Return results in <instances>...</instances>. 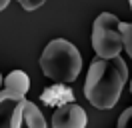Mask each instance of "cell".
Returning <instances> with one entry per match:
<instances>
[{
  "label": "cell",
  "mask_w": 132,
  "mask_h": 128,
  "mask_svg": "<svg viewBox=\"0 0 132 128\" xmlns=\"http://www.w3.org/2000/svg\"><path fill=\"white\" fill-rule=\"evenodd\" d=\"M126 78H128V68L120 56H114V58L96 56L88 68L84 96L94 108L108 110L118 102L124 84H126Z\"/></svg>",
  "instance_id": "obj_1"
},
{
  "label": "cell",
  "mask_w": 132,
  "mask_h": 128,
  "mask_svg": "<svg viewBox=\"0 0 132 128\" xmlns=\"http://www.w3.org/2000/svg\"><path fill=\"white\" fill-rule=\"evenodd\" d=\"M40 68L48 78L60 84H70L82 68V56L78 48L64 38L50 40L40 56Z\"/></svg>",
  "instance_id": "obj_2"
},
{
  "label": "cell",
  "mask_w": 132,
  "mask_h": 128,
  "mask_svg": "<svg viewBox=\"0 0 132 128\" xmlns=\"http://www.w3.org/2000/svg\"><path fill=\"white\" fill-rule=\"evenodd\" d=\"M92 48L98 58H114L124 50L120 20L112 12H100L92 24Z\"/></svg>",
  "instance_id": "obj_3"
},
{
  "label": "cell",
  "mask_w": 132,
  "mask_h": 128,
  "mask_svg": "<svg viewBox=\"0 0 132 128\" xmlns=\"http://www.w3.org/2000/svg\"><path fill=\"white\" fill-rule=\"evenodd\" d=\"M88 116L82 106L70 102L54 110L52 114V128H86Z\"/></svg>",
  "instance_id": "obj_4"
},
{
  "label": "cell",
  "mask_w": 132,
  "mask_h": 128,
  "mask_svg": "<svg viewBox=\"0 0 132 128\" xmlns=\"http://www.w3.org/2000/svg\"><path fill=\"white\" fill-rule=\"evenodd\" d=\"M24 96L12 94L8 90H0V128H14L18 112L24 106Z\"/></svg>",
  "instance_id": "obj_5"
},
{
  "label": "cell",
  "mask_w": 132,
  "mask_h": 128,
  "mask_svg": "<svg viewBox=\"0 0 132 128\" xmlns=\"http://www.w3.org/2000/svg\"><path fill=\"white\" fill-rule=\"evenodd\" d=\"M14 128H46V120H44V116H42V112L38 110L36 104L26 100L24 106L18 112Z\"/></svg>",
  "instance_id": "obj_6"
},
{
  "label": "cell",
  "mask_w": 132,
  "mask_h": 128,
  "mask_svg": "<svg viewBox=\"0 0 132 128\" xmlns=\"http://www.w3.org/2000/svg\"><path fill=\"white\" fill-rule=\"evenodd\" d=\"M42 102L46 104V106H64V104H70L74 102V92H72V88H68L66 84H54V86L46 88L44 92H42Z\"/></svg>",
  "instance_id": "obj_7"
},
{
  "label": "cell",
  "mask_w": 132,
  "mask_h": 128,
  "mask_svg": "<svg viewBox=\"0 0 132 128\" xmlns=\"http://www.w3.org/2000/svg\"><path fill=\"white\" fill-rule=\"evenodd\" d=\"M4 84V90H8L12 94H18V96H26L28 88H30V78L28 74L22 70H12L6 76V80H2Z\"/></svg>",
  "instance_id": "obj_8"
},
{
  "label": "cell",
  "mask_w": 132,
  "mask_h": 128,
  "mask_svg": "<svg viewBox=\"0 0 132 128\" xmlns=\"http://www.w3.org/2000/svg\"><path fill=\"white\" fill-rule=\"evenodd\" d=\"M120 32H122V46L132 58V22H120Z\"/></svg>",
  "instance_id": "obj_9"
},
{
  "label": "cell",
  "mask_w": 132,
  "mask_h": 128,
  "mask_svg": "<svg viewBox=\"0 0 132 128\" xmlns=\"http://www.w3.org/2000/svg\"><path fill=\"white\" fill-rule=\"evenodd\" d=\"M116 128H132V106L120 114V118L116 122Z\"/></svg>",
  "instance_id": "obj_10"
},
{
  "label": "cell",
  "mask_w": 132,
  "mask_h": 128,
  "mask_svg": "<svg viewBox=\"0 0 132 128\" xmlns=\"http://www.w3.org/2000/svg\"><path fill=\"white\" fill-rule=\"evenodd\" d=\"M46 0H18V4L24 8V10H36V8H40Z\"/></svg>",
  "instance_id": "obj_11"
},
{
  "label": "cell",
  "mask_w": 132,
  "mask_h": 128,
  "mask_svg": "<svg viewBox=\"0 0 132 128\" xmlns=\"http://www.w3.org/2000/svg\"><path fill=\"white\" fill-rule=\"evenodd\" d=\"M8 2H10V0H0V12H2L4 8L8 6Z\"/></svg>",
  "instance_id": "obj_12"
},
{
  "label": "cell",
  "mask_w": 132,
  "mask_h": 128,
  "mask_svg": "<svg viewBox=\"0 0 132 128\" xmlns=\"http://www.w3.org/2000/svg\"><path fill=\"white\" fill-rule=\"evenodd\" d=\"M2 80H4V78H2V74H0V86H2Z\"/></svg>",
  "instance_id": "obj_13"
},
{
  "label": "cell",
  "mask_w": 132,
  "mask_h": 128,
  "mask_svg": "<svg viewBox=\"0 0 132 128\" xmlns=\"http://www.w3.org/2000/svg\"><path fill=\"white\" fill-rule=\"evenodd\" d=\"M130 94H132V80H130Z\"/></svg>",
  "instance_id": "obj_14"
},
{
  "label": "cell",
  "mask_w": 132,
  "mask_h": 128,
  "mask_svg": "<svg viewBox=\"0 0 132 128\" xmlns=\"http://www.w3.org/2000/svg\"><path fill=\"white\" fill-rule=\"evenodd\" d=\"M130 8H132V0H130Z\"/></svg>",
  "instance_id": "obj_15"
}]
</instances>
